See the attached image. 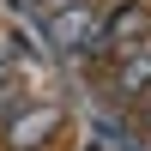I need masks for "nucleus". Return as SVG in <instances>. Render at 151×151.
Wrapping results in <instances>:
<instances>
[{
    "mask_svg": "<svg viewBox=\"0 0 151 151\" xmlns=\"http://www.w3.org/2000/svg\"><path fill=\"white\" fill-rule=\"evenodd\" d=\"M97 30H103V24H97V12L85 6H60L55 18L42 24V36H48V48H55V55H85V48L97 42Z\"/></svg>",
    "mask_w": 151,
    "mask_h": 151,
    "instance_id": "1",
    "label": "nucleus"
},
{
    "mask_svg": "<svg viewBox=\"0 0 151 151\" xmlns=\"http://www.w3.org/2000/svg\"><path fill=\"white\" fill-rule=\"evenodd\" d=\"M55 127H60V109H55V103L18 109V115L6 121V145H12V151H36L42 139H55Z\"/></svg>",
    "mask_w": 151,
    "mask_h": 151,
    "instance_id": "2",
    "label": "nucleus"
},
{
    "mask_svg": "<svg viewBox=\"0 0 151 151\" xmlns=\"http://www.w3.org/2000/svg\"><path fill=\"white\" fill-rule=\"evenodd\" d=\"M145 91H151V48L121 60V73H115V97H145Z\"/></svg>",
    "mask_w": 151,
    "mask_h": 151,
    "instance_id": "3",
    "label": "nucleus"
},
{
    "mask_svg": "<svg viewBox=\"0 0 151 151\" xmlns=\"http://www.w3.org/2000/svg\"><path fill=\"white\" fill-rule=\"evenodd\" d=\"M0 115H18V85H12V79L0 85Z\"/></svg>",
    "mask_w": 151,
    "mask_h": 151,
    "instance_id": "4",
    "label": "nucleus"
},
{
    "mask_svg": "<svg viewBox=\"0 0 151 151\" xmlns=\"http://www.w3.org/2000/svg\"><path fill=\"white\" fill-rule=\"evenodd\" d=\"M12 79V48H0V85Z\"/></svg>",
    "mask_w": 151,
    "mask_h": 151,
    "instance_id": "5",
    "label": "nucleus"
},
{
    "mask_svg": "<svg viewBox=\"0 0 151 151\" xmlns=\"http://www.w3.org/2000/svg\"><path fill=\"white\" fill-rule=\"evenodd\" d=\"M145 133H151V103H145Z\"/></svg>",
    "mask_w": 151,
    "mask_h": 151,
    "instance_id": "6",
    "label": "nucleus"
}]
</instances>
